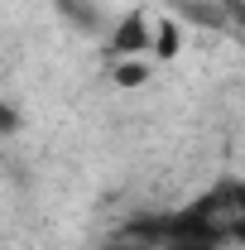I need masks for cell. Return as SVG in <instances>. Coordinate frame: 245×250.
Masks as SVG:
<instances>
[{
  "label": "cell",
  "instance_id": "cell-5",
  "mask_svg": "<svg viewBox=\"0 0 245 250\" xmlns=\"http://www.w3.org/2000/svg\"><path fill=\"white\" fill-rule=\"evenodd\" d=\"M163 250H226V246H197V241H168Z\"/></svg>",
  "mask_w": 245,
  "mask_h": 250
},
{
  "label": "cell",
  "instance_id": "cell-2",
  "mask_svg": "<svg viewBox=\"0 0 245 250\" xmlns=\"http://www.w3.org/2000/svg\"><path fill=\"white\" fill-rule=\"evenodd\" d=\"M168 10L192 29H207L245 48V0H168Z\"/></svg>",
  "mask_w": 245,
  "mask_h": 250
},
{
  "label": "cell",
  "instance_id": "cell-6",
  "mask_svg": "<svg viewBox=\"0 0 245 250\" xmlns=\"http://www.w3.org/2000/svg\"><path fill=\"white\" fill-rule=\"evenodd\" d=\"M0 250H5V246H0Z\"/></svg>",
  "mask_w": 245,
  "mask_h": 250
},
{
  "label": "cell",
  "instance_id": "cell-1",
  "mask_svg": "<svg viewBox=\"0 0 245 250\" xmlns=\"http://www.w3.org/2000/svg\"><path fill=\"white\" fill-rule=\"evenodd\" d=\"M159 221H163V246L197 241V246L245 250V178L226 173L207 183L192 202H183L178 212H159Z\"/></svg>",
  "mask_w": 245,
  "mask_h": 250
},
{
  "label": "cell",
  "instance_id": "cell-4",
  "mask_svg": "<svg viewBox=\"0 0 245 250\" xmlns=\"http://www.w3.org/2000/svg\"><path fill=\"white\" fill-rule=\"evenodd\" d=\"M121 82H144V62H125V67H121Z\"/></svg>",
  "mask_w": 245,
  "mask_h": 250
},
{
  "label": "cell",
  "instance_id": "cell-3",
  "mask_svg": "<svg viewBox=\"0 0 245 250\" xmlns=\"http://www.w3.org/2000/svg\"><path fill=\"white\" fill-rule=\"evenodd\" d=\"M149 20L135 10V15H125L121 24L111 29V39H106V48H111V58H140L144 48H149Z\"/></svg>",
  "mask_w": 245,
  "mask_h": 250
}]
</instances>
